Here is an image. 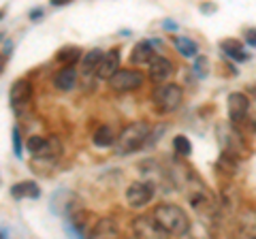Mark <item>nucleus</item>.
Wrapping results in <instances>:
<instances>
[{
    "mask_svg": "<svg viewBox=\"0 0 256 239\" xmlns=\"http://www.w3.org/2000/svg\"><path fill=\"white\" fill-rule=\"evenodd\" d=\"M120 70V52L111 50L102 56L100 64L96 66V77L98 79H111Z\"/></svg>",
    "mask_w": 256,
    "mask_h": 239,
    "instance_id": "f8f14e48",
    "label": "nucleus"
},
{
    "mask_svg": "<svg viewBox=\"0 0 256 239\" xmlns=\"http://www.w3.org/2000/svg\"><path fill=\"white\" fill-rule=\"evenodd\" d=\"M2 47H4V50H2V60H6V56H11L13 43H11V41H6V38H4V41H2Z\"/></svg>",
    "mask_w": 256,
    "mask_h": 239,
    "instance_id": "cd10ccee",
    "label": "nucleus"
},
{
    "mask_svg": "<svg viewBox=\"0 0 256 239\" xmlns=\"http://www.w3.org/2000/svg\"><path fill=\"white\" fill-rule=\"evenodd\" d=\"M184 98V92L178 84H158L152 92V105L156 107L158 114H171V111L180 109Z\"/></svg>",
    "mask_w": 256,
    "mask_h": 239,
    "instance_id": "7ed1b4c3",
    "label": "nucleus"
},
{
    "mask_svg": "<svg viewBox=\"0 0 256 239\" xmlns=\"http://www.w3.org/2000/svg\"><path fill=\"white\" fill-rule=\"evenodd\" d=\"M13 150H15V156H18V158H22L24 156V152H22V134H20V128H18V126H15V128H13Z\"/></svg>",
    "mask_w": 256,
    "mask_h": 239,
    "instance_id": "393cba45",
    "label": "nucleus"
},
{
    "mask_svg": "<svg viewBox=\"0 0 256 239\" xmlns=\"http://www.w3.org/2000/svg\"><path fill=\"white\" fill-rule=\"evenodd\" d=\"M107 82H109V88L114 92H134L143 86L146 77L134 68H120L114 77L107 79Z\"/></svg>",
    "mask_w": 256,
    "mask_h": 239,
    "instance_id": "39448f33",
    "label": "nucleus"
},
{
    "mask_svg": "<svg viewBox=\"0 0 256 239\" xmlns=\"http://www.w3.org/2000/svg\"><path fill=\"white\" fill-rule=\"evenodd\" d=\"M248 94H250V96H252V98H256V86H252V88H250V90H248Z\"/></svg>",
    "mask_w": 256,
    "mask_h": 239,
    "instance_id": "473e14b6",
    "label": "nucleus"
},
{
    "mask_svg": "<svg viewBox=\"0 0 256 239\" xmlns=\"http://www.w3.org/2000/svg\"><path fill=\"white\" fill-rule=\"evenodd\" d=\"M194 73H196V77H201V79H205L207 75H210V60L205 58V56H196V60H194Z\"/></svg>",
    "mask_w": 256,
    "mask_h": 239,
    "instance_id": "b1692460",
    "label": "nucleus"
},
{
    "mask_svg": "<svg viewBox=\"0 0 256 239\" xmlns=\"http://www.w3.org/2000/svg\"><path fill=\"white\" fill-rule=\"evenodd\" d=\"M237 233L244 237H256V210L244 207L237 214Z\"/></svg>",
    "mask_w": 256,
    "mask_h": 239,
    "instance_id": "9b49d317",
    "label": "nucleus"
},
{
    "mask_svg": "<svg viewBox=\"0 0 256 239\" xmlns=\"http://www.w3.org/2000/svg\"><path fill=\"white\" fill-rule=\"evenodd\" d=\"M220 50L235 62H246L248 58H250L248 52H246V47H244V43L237 41V38H224V41H220Z\"/></svg>",
    "mask_w": 256,
    "mask_h": 239,
    "instance_id": "4468645a",
    "label": "nucleus"
},
{
    "mask_svg": "<svg viewBox=\"0 0 256 239\" xmlns=\"http://www.w3.org/2000/svg\"><path fill=\"white\" fill-rule=\"evenodd\" d=\"M132 235L134 237H150V239H158L164 237V228L158 224L154 216H139L132 220Z\"/></svg>",
    "mask_w": 256,
    "mask_h": 239,
    "instance_id": "1a4fd4ad",
    "label": "nucleus"
},
{
    "mask_svg": "<svg viewBox=\"0 0 256 239\" xmlns=\"http://www.w3.org/2000/svg\"><path fill=\"white\" fill-rule=\"evenodd\" d=\"M156 194V186L154 182H132L130 186L126 190V203L134 207V210H141V207H146L148 203H152V198Z\"/></svg>",
    "mask_w": 256,
    "mask_h": 239,
    "instance_id": "423d86ee",
    "label": "nucleus"
},
{
    "mask_svg": "<svg viewBox=\"0 0 256 239\" xmlns=\"http://www.w3.org/2000/svg\"><path fill=\"white\" fill-rule=\"evenodd\" d=\"M201 11H203V13H210V11H216V4H201Z\"/></svg>",
    "mask_w": 256,
    "mask_h": 239,
    "instance_id": "2f4dec72",
    "label": "nucleus"
},
{
    "mask_svg": "<svg viewBox=\"0 0 256 239\" xmlns=\"http://www.w3.org/2000/svg\"><path fill=\"white\" fill-rule=\"evenodd\" d=\"M82 58H84V54L75 45H66L56 54V62H60V64H64V66H75Z\"/></svg>",
    "mask_w": 256,
    "mask_h": 239,
    "instance_id": "a211bd4d",
    "label": "nucleus"
},
{
    "mask_svg": "<svg viewBox=\"0 0 256 239\" xmlns=\"http://www.w3.org/2000/svg\"><path fill=\"white\" fill-rule=\"evenodd\" d=\"M102 50H98V47H94V50H90L86 56H84V70L86 73H92V70H96V66L100 64L102 60Z\"/></svg>",
    "mask_w": 256,
    "mask_h": 239,
    "instance_id": "412c9836",
    "label": "nucleus"
},
{
    "mask_svg": "<svg viewBox=\"0 0 256 239\" xmlns=\"http://www.w3.org/2000/svg\"><path fill=\"white\" fill-rule=\"evenodd\" d=\"M152 216H154L158 224L164 228L166 235L184 237V235L190 233V218H188V214L184 212L180 205L162 203V205L156 207Z\"/></svg>",
    "mask_w": 256,
    "mask_h": 239,
    "instance_id": "f257e3e1",
    "label": "nucleus"
},
{
    "mask_svg": "<svg viewBox=\"0 0 256 239\" xmlns=\"http://www.w3.org/2000/svg\"><path fill=\"white\" fill-rule=\"evenodd\" d=\"M43 15H45L43 9H32V11H30V20H32V22H36V20H41Z\"/></svg>",
    "mask_w": 256,
    "mask_h": 239,
    "instance_id": "c85d7f7f",
    "label": "nucleus"
},
{
    "mask_svg": "<svg viewBox=\"0 0 256 239\" xmlns=\"http://www.w3.org/2000/svg\"><path fill=\"white\" fill-rule=\"evenodd\" d=\"M150 70H148V77L152 84H166L169 79L173 77L175 68H173V62L169 58H164V56H154V60L150 62Z\"/></svg>",
    "mask_w": 256,
    "mask_h": 239,
    "instance_id": "6e6552de",
    "label": "nucleus"
},
{
    "mask_svg": "<svg viewBox=\"0 0 256 239\" xmlns=\"http://www.w3.org/2000/svg\"><path fill=\"white\" fill-rule=\"evenodd\" d=\"M45 146H47V139L43 137V134H32V137H28V141H26L28 152H30L32 156H36V158L43 154Z\"/></svg>",
    "mask_w": 256,
    "mask_h": 239,
    "instance_id": "4be33fe9",
    "label": "nucleus"
},
{
    "mask_svg": "<svg viewBox=\"0 0 256 239\" xmlns=\"http://www.w3.org/2000/svg\"><path fill=\"white\" fill-rule=\"evenodd\" d=\"M173 148H175V152L182 154V156L192 154V143H190V139L186 137V134H178V137L173 139Z\"/></svg>",
    "mask_w": 256,
    "mask_h": 239,
    "instance_id": "5701e85b",
    "label": "nucleus"
},
{
    "mask_svg": "<svg viewBox=\"0 0 256 239\" xmlns=\"http://www.w3.org/2000/svg\"><path fill=\"white\" fill-rule=\"evenodd\" d=\"M248 124H250L252 128L256 130V98H252V102H250V111H248Z\"/></svg>",
    "mask_w": 256,
    "mask_h": 239,
    "instance_id": "a878e982",
    "label": "nucleus"
},
{
    "mask_svg": "<svg viewBox=\"0 0 256 239\" xmlns=\"http://www.w3.org/2000/svg\"><path fill=\"white\" fill-rule=\"evenodd\" d=\"M250 98L244 92H233L226 98V109H228V118L235 126H242L248 122V111H250Z\"/></svg>",
    "mask_w": 256,
    "mask_h": 239,
    "instance_id": "0eeeda50",
    "label": "nucleus"
},
{
    "mask_svg": "<svg viewBox=\"0 0 256 239\" xmlns=\"http://www.w3.org/2000/svg\"><path fill=\"white\" fill-rule=\"evenodd\" d=\"M52 6H64V4H68V2H73V0H50Z\"/></svg>",
    "mask_w": 256,
    "mask_h": 239,
    "instance_id": "7c9ffc66",
    "label": "nucleus"
},
{
    "mask_svg": "<svg viewBox=\"0 0 256 239\" xmlns=\"http://www.w3.org/2000/svg\"><path fill=\"white\" fill-rule=\"evenodd\" d=\"M162 26H164L166 30H178V24H175V22H171V20H166V22H162Z\"/></svg>",
    "mask_w": 256,
    "mask_h": 239,
    "instance_id": "c756f323",
    "label": "nucleus"
},
{
    "mask_svg": "<svg viewBox=\"0 0 256 239\" xmlns=\"http://www.w3.org/2000/svg\"><path fill=\"white\" fill-rule=\"evenodd\" d=\"M220 143H222V152H228L233 154L235 158H244L248 154V148H246V141H244V134L237 130V126L230 122V124H222L220 128Z\"/></svg>",
    "mask_w": 256,
    "mask_h": 239,
    "instance_id": "20e7f679",
    "label": "nucleus"
},
{
    "mask_svg": "<svg viewBox=\"0 0 256 239\" xmlns=\"http://www.w3.org/2000/svg\"><path fill=\"white\" fill-rule=\"evenodd\" d=\"M244 38H246V43H248V45L256 47V28H248L246 32H244Z\"/></svg>",
    "mask_w": 256,
    "mask_h": 239,
    "instance_id": "bb28decb",
    "label": "nucleus"
},
{
    "mask_svg": "<svg viewBox=\"0 0 256 239\" xmlns=\"http://www.w3.org/2000/svg\"><path fill=\"white\" fill-rule=\"evenodd\" d=\"M154 41H139L137 45L132 47V54H130V62L132 64H141V66H148L152 60H154Z\"/></svg>",
    "mask_w": 256,
    "mask_h": 239,
    "instance_id": "ddd939ff",
    "label": "nucleus"
},
{
    "mask_svg": "<svg viewBox=\"0 0 256 239\" xmlns=\"http://www.w3.org/2000/svg\"><path fill=\"white\" fill-rule=\"evenodd\" d=\"M173 45L184 58H196L198 56V45L192 41V38H186V36H175L173 38Z\"/></svg>",
    "mask_w": 256,
    "mask_h": 239,
    "instance_id": "6ab92c4d",
    "label": "nucleus"
},
{
    "mask_svg": "<svg viewBox=\"0 0 256 239\" xmlns=\"http://www.w3.org/2000/svg\"><path fill=\"white\" fill-rule=\"evenodd\" d=\"M41 190H38L36 182H20V184L11 186V196L13 198H38Z\"/></svg>",
    "mask_w": 256,
    "mask_h": 239,
    "instance_id": "f3484780",
    "label": "nucleus"
},
{
    "mask_svg": "<svg viewBox=\"0 0 256 239\" xmlns=\"http://www.w3.org/2000/svg\"><path fill=\"white\" fill-rule=\"evenodd\" d=\"M150 132H152L150 124H148V122H143V120L128 124L126 128L120 132V137H118V141H116V154H120V156H128V154L139 152V150L148 143Z\"/></svg>",
    "mask_w": 256,
    "mask_h": 239,
    "instance_id": "f03ea898",
    "label": "nucleus"
},
{
    "mask_svg": "<svg viewBox=\"0 0 256 239\" xmlns=\"http://www.w3.org/2000/svg\"><path fill=\"white\" fill-rule=\"evenodd\" d=\"M116 134H114V128L111 126H107V124H102V126H98V128L94 130V134H92V143L96 148H111V146H116Z\"/></svg>",
    "mask_w": 256,
    "mask_h": 239,
    "instance_id": "dca6fc26",
    "label": "nucleus"
},
{
    "mask_svg": "<svg viewBox=\"0 0 256 239\" xmlns=\"http://www.w3.org/2000/svg\"><path fill=\"white\" fill-rule=\"evenodd\" d=\"M118 226H116V222L114 220H109V218H102L98 220L94 224L92 228V237H118Z\"/></svg>",
    "mask_w": 256,
    "mask_h": 239,
    "instance_id": "aec40b11",
    "label": "nucleus"
},
{
    "mask_svg": "<svg viewBox=\"0 0 256 239\" xmlns=\"http://www.w3.org/2000/svg\"><path fill=\"white\" fill-rule=\"evenodd\" d=\"M32 98V84L28 79H18L11 90H9V102L15 111H22L24 107H28V102Z\"/></svg>",
    "mask_w": 256,
    "mask_h": 239,
    "instance_id": "9d476101",
    "label": "nucleus"
},
{
    "mask_svg": "<svg viewBox=\"0 0 256 239\" xmlns=\"http://www.w3.org/2000/svg\"><path fill=\"white\" fill-rule=\"evenodd\" d=\"M75 84H77V68L75 66H64L54 77V86L58 88V90H62V92L73 90Z\"/></svg>",
    "mask_w": 256,
    "mask_h": 239,
    "instance_id": "2eb2a0df",
    "label": "nucleus"
}]
</instances>
